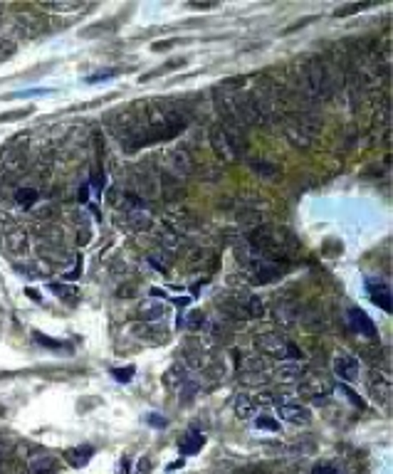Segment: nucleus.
Masks as SVG:
<instances>
[{
    "label": "nucleus",
    "mask_w": 393,
    "mask_h": 474,
    "mask_svg": "<svg viewBox=\"0 0 393 474\" xmlns=\"http://www.w3.org/2000/svg\"><path fill=\"white\" fill-rule=\"evenodd\" d=\"M257 349L268 358H282V361H297L299 351L292 344L282 339V336H257Z\"/></svg>",
    "instance_id": "1"
},
{
    "label": "nucleus",
    "mask_w": 393,
    "mask_h": 474,
    "mask_svg": "<svg viewBox=\"0 0 393 474\" xmlns=\"http://www.w3.org/2000/svg\"><path fill=\"white\" fill-rule=\"evenodd\" d=\"M331 381L324 373H312L299 383V393L307 398H326L331 393Z\"/></svg>",
    "instance_id": "2"
},
{
    "label": "nucleus",
    "mask_w": 393,
    "mask_h": 474,
    "mask_svg": "<svg viewBox=\"0 0 393 474\" xmlns=\"http://www.w3.org/2000/svg\"><path fill=\"white\" fill-rule=\"evenodd\" d=\"M349 323H352V328L357 331V334L366 336V339H376V326H373V321L368 319L366 312H361V309H349Z\"/></svg>",
    "instance_id": "3"
},
{
    "label": "nucleus",
    "mask_w": 393,
    "mask_h": 474,
    "mask_svg": "<svg viewBox=\"0 0 393 474\" xmlns=\"http://www.w3.org/2000/svg\"><path fill=\"white\" fill-rule=\"evenodd\" d=\"M334 368H336V373L344 378V381H349V383L359 381V358H354L352 354L341 351V354L336 356V361H334Z\"/></svg>",
    "instance_id": "4"
},
{
    "label": "nucleus",
    "mask_w": 393,
    "mask_h": 474,
    "mask_svg": "<svg viewBox=\"0 0 393 474\" xmlns=\"http://www.w3.org/2000/svg\"><path fill=\"white\" fill-rule=\"evenodd\" d=\"M277 415L282 417V420L292 422V425H307V422L312 420V412L307 410V407H302V405H287V403L277 407Z\"/></svg>",
    "instance_id": "5"
},
{
    "label": "nucleus",
    "mask_w": 393,
    "mask_h": 474,
    "mask_svg": "<svg viewBox=\"0 0 393 474\" xmlns=\"http://www.w3.org/2000/svg\"><path fill=\"white\" fill-rule=\"evenodd\" d=\"M366 292H368V297H371L373 302L383 309V312H391V289H388L386 284L366 279Z\"/></svg>",
    "instance_id": "6"
},
{
    "label": "nucleus",
    "mask_w": 393,
    "mask_h": 474,
    "mask_svg": "<svg viewBox=\"0 0 393 474\" xmlns=\"http://www.w3.org/2000/svg\"><path fill=\"white\" fill-rule=\"evenodd\" d=\"M210 139H213V146H215V153H218V156L226 158V161H233V158H235V151L230 148V144H233L230 136H228L221 126H215Z\"/></svg>",
    "instance_id": "7"
},
{
    "label": "nucleus",
    "mask_w": 393,
    "mask_h": 474,
    "mask_svg": "<svg viewBox=\"0 0 393 474\" xmlns=\"http://www.w3.org/2000/svg\"><path fill=\"white\" fill-rule=\"evenodd\" d=\"M92 454H95V449L90 447V445H87V447H74V449H67V454H64V457H67V462L72 464V467H82V464H87L90 462V457Z\"/></svg>",
    "instance_id": "8"
},
{
    "label": "nucleus",
    "mask_w": 393,
    "mask_h": 474,
    "mask_svg": "<svg viewBox=\"0 0 393 474\" xmlns=\"http://www.w3.org/2000/svg\"><path fill=\"white\" fill-rule=\"evenodd\" d=\"M205 438L198 433V430H191L188 435L184 438V442H181V454H195L200 447H203Z\"/></svg>",
    "instance_id": "9"
},
{
    "label": "nucleus",
    "mask_w": 393,
    "mask_h": 474,
    "mask_svg": "<svg viewBox=\"0 0 393 474\" xmlns=\"http://www.w3.org/2000/svg\"><path fill=\"white\" fill-rule=\"evenodd\" d=\"M302 373H304V368L297 363V361H284V365L277 370V381H284V383L297 381V378H302Z\"/></svg>",
    "instance_id": "10"
},
{
    "label": "nucleus",
    "mask_w": 393,
    "mask_h": 474,
    "mask_svg": "<svg viewBox=\"0 0 393 474\" xmlns=\"http://www.w3.org/2000/svg\"><path fill=\"white\" fill-rule=\"evenodd\" d=\"M255 405L257 403L252 400V398H247V396H240L235 400V412H237V417H252L255 415Z\"/></svg>",
    "instance_id": "11"
},
{
    "label": "nucleus",
    "mask_w": 393,
    "mask_h": 474,
    "mask_svg": "<svg viewBox=\"0 0 393 474\" xmlns=\"http://www.w3.org/2000/svg\"><path fill=\"white\" fill-rule=\"evenodd\" d=\"M15 200H18V205H22V208H30V205L37 200V193L32 190V188H25V190H18Z\"/></svg>",
    "instance_id": "12"
},
{
    "label": "nucleus",
    "mask_w": 393,
    "mask_h": 474,
    "mask_svg": "<svg viewBox=\"0 0 393 474\" xmlns=\"http://www.w3.org/2000/svg\"><path fill=\"white\" fill-rule=\"evenodd\" d=\"M134 373H137V368H134V365H126V368H114V370H111V375H114L119 383H129Z\"/></svg>",
    "instance_id": "13"
},
{
    "label": "nucleus",
    "mask_w": 393,
    "mask_h": 474,
    "mask_svg": "<svg viewBox=\"0 0 393 474\" xmlns=\"http://www.w3.org/2000/svg\"><path fill=\"white\" fill-rule=\"evenodd\" d=\"M257 428H260V430H270V433H277V430H280V425L273 420V417L262 415V417H257Z\"/></svg>",
    "instance_id": "14"
},
{
    "label": "nucleus",
    "mask_w": 393,
    "mask_h": 474,
    "mask_svg": "<svg viewBox=\"0 0 393 474\" xmlns=\"http://www.w3.org/2000/svg\"><path fill=\"white\" fill-rule=\"evenodd\" d=\"M146 422L149 425H153V428H166V417L156 415V412H151V415L146 417Z\"/></svg>",
    "instance_id": "15"
},
{
    "label": "nucleus",
    "mask_w": 393,
    "mask_h": 474,
    "mask_svg": "<svg viewBox=\"0 0 393 474\" xmlns=\"http://www.w3.org/2000/svg\"><path fill=\"white\" fill-rule=\"evenodd\" d=\"M40 94H50V89H25V92H15L13 97H40Z\"/></svg>",
    "instance_id": "16"
},
{
    "label": "nucleus",
    "mask_w": 393,
    "mask_h": 474,
    "mask_svg": "<svg viewBox=\"0 0 393 474\" xmlns=\"http://www.w3.org/2000/svg\"><path fill=\"white\" fill-rule=\"evenodd\" d=\"M114 69H106V72H99V74H92V77H87V82L90 84H95V82H99V79H109V77H114Z\"/></svg>",
    "instance_id": "17"
},
{
    "label": "nucleus",
    "mask_w": 393,
    "mask_h": 474,
    "mask_svg": "<svg viewBox=\"0 0 393 474\" xmlns=\"http://www.w3.org/2000/svg\"><path fill=\"white\" fill-rule=\"evenodd\" d=\"M53 292L55 294H77V289H72V287H60V284H53Z\"/></svg>",
    "instance_id": "18"
},
{
    "label": "nucleus",
    "mask_w": 393,
    "mask_h": 474,
    "mask_svg": "<svg viewBox=\"0 0 393 474\" xmlns=\"http://www.w3.org/2000/svg\"><path fill=\"white\" fill-rule=\"evenodd\" d=\"M312 474H339V472H336L334 467H329V464H322V467H317Z\"/></svg>",
    "instance_id": "19"
},
{
    "label": "nucleus",
    "mask_w": 393,
    "mask_h": 474,
    "mask_svg": "<svg viewBox=\"0 0 393 474\" xmlns=\"http://www.w3.org/2000/svg\"><path fill=\"white\" fill-rule=\"evenodd\" d=\"M27 111H11V114H3L0 116V121H8V119H18V116H25Z\"/></svg>",
    "instance_id": "20"
},
{
    "label": "nucleus",
    "mask_w": 393,
    "mask_h": 474,
    "mask_svg": "<svg viewBox=\"0 0 393 474\" xmlns=\"http://www.w3.org/2000/svg\"><path fill=\"white\" fill-rule=\"evenodd\" d=\"M344 391H346V396H349V398H352V400H354V403H357V405H364V403H361V400H359V396H357V393H354V391H352V388H346V386H344Z\"/></svg>",
    "instance_id": "21"
},
{
    "label": "nucleus",
    "mask_w": 393,
    "mask_h": 474,
    "mask_svg": "<svg viewBox=\"0 0 393 474\" xmlns=\"http://www.w3.org/2000/svg\"><path fill=\"white\" fill-rule=\"evenodd\" d=\"M237 474H265V472L257 469V467H250V469H242V472H237Z\"/></svg>",
    "instance_id": "22"
}]
</instances>
